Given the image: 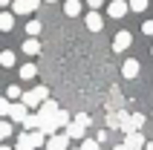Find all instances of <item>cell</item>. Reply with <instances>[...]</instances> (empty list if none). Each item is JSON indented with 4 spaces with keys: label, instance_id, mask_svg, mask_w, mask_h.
Returning <instances> with one entry per match:
<instances>
[{
    "label": "cell",
    "instance_id": "obj_34",
    "mask_svg": "<svg viewBox=\"0 0 153 150\" xmlns=\"http://www.w3.org/2000/svg\"><path fill=\"white\" fill-rule=\"evenodd\" d=\"M46 3H58V0H46Z\"/></svg>",
    "mask_w": 153,
    "mask_h": 150
},
{
    "label": "cell",
    "instance_id": "obj_12",
    "mask_svg": "<svg viewBox=\"0 0 153 150\" xmlns=\"http://www.w3.org/2000/svg\"><path fill=\"white\" fill-rule=\"evenodd\" d=\"M12 26H15V15L0 12V32H12Z\"/></svg>",
    "mask_w": 153,
    "mask_h": 150
},
{
    "label": "cell",
    "instance_id": "obj_25",
    "mask_svg": "<svg viewBox=\"0 0 153 150\" xmlns=\"http://www.w3.org/2000/svg\"><path fill=\"white\" fill-rule=\"evenodd\" d=\"M9 110H12L9 98H0V116H9Z\"/></svg>",
    "mask_w": 153,
    "mask_h": 150
},
{
    "label": "cell",
    "instance_id": "obj_13",
    "mask_svg": "<svg viewBox=\"0 0 153 150\" xmlns=\"http://www.w3.org/2000/svg\"><path fill=\"white\" fill-rule=\"evenodd\" d=\"M64 12H67L69 17L81 15V0H67V3H64Z\"/></svg>",
    "mask_w": 153,
    "mask_h": 150
},
{
    "label": "cell",
    "instance_id": "obj_35",
    "mask_svg": "<svg viewBox=\"0 0 153 150\" xmlns=\"http://www.w3.org/2000/svg\"><path fill=\"white\" fill-rule=\"evenodd\" d=\"M150 118H153V113H150Z\"/></svg>",
    "mask_w": 153,
    "mask_h": 150
},
{
    "label": "cell",
    "instance_id": "obj_15",
    "mask_svg": "<svg viewBox=\"0 0 153 150\" xmlns=\"http://www.w3.org/2000/svg\"><path fill=\"white\" fill-rule=\"evenodd\" d=\"M23 52H26V55H38V52H41V43H38V38H29V41L23 43Z\"/></svg>",
    "mask_w": 153,
    "mask_h": 150
},
{
    "label": "cell",
    "instance_id": "obj_5",
    "mask_svg": "<svg viewBox=\"0 0 153 150\" xmlns=\"http://www.w3.org/2000/svg\"><path fill=\"white\" fill-rule=\"evenodd\" d=\"M145 136L139 133V130H133V133H127V139H124V147L127 150H145Z\"/></svg>",
    "mask_w": 153,
    "mask_h": 150
},
{
    "label": "cell",
    "instance_id": "obj_36",
    "mask_svg": "<svg viewBox=\"0 0 153 150\" xmlns=\"http://www.w3.org/2000/svg\"><path fill=\"white\" fill-rule=\"evenodd\" d=\"M78 150H81V147H78Z\"/></svg>",
    "mask_w": 153,
    "mask_h": 150
},
{
    "label": "cell",
    "instance_id": "obj_17",
    "mask_svg": "<svg viewBox=\"0 0 153 150\" xmlns=\"http://www.w3.org/2000/svg\"><path fill=\"white\" fill-rule=\"evenodd\" d=\"M0 64H3V67H15V52H0Z\"/></svg>",
    "mask_w": 153,
    "mask_h": 150
},
{
    "label": "cell",
    "instance_id": "obj_1",
    "mask_svg": "<svg viewBox=\"0 0 153 150\" xmlns=\"http://www.w3.org/2000/svg\"><path fill=\"white\" fill-rule=\"evenodd\" d=\"M49 98V90H46V87H35V90H29V92H23V104L26 107H41L43 101Z\"/></svg>",
    "mask_w": 153,
    "mask_h": 150
},
{
    "label": "cell",
    "instance_id": "obj_9",
    "mask_svg": "<svg viewBox=\"0 0 153 150\" xmlns=\"http://www.w3.org/2000/svg\"><path fill=\"white\" fill-rule=\"evenodd\" d=\"M121 75H124V78H136V75H139V61L127 58L124 64H121Z\"/></svg>",
    "mask_w": 153,
    "mask_h": 150
},
{
    "label": "cell",
    "instance_id": "obj_26",
    "mask_svg": "<svg viewBox=\"0 0 153 150\" xmlns=\"http://www.w3.org/2000/svg\"><path fill=\"white\" fill-rule=\"evenodd\" d=\"M142 32H145V35H153V20H147V23H142Z\"/></svg>",
    "mask_w": 153,
    "mask_h": 150
},
{
    "label": "cell",
    "instance_id": "obj_23",
    "mask_svg": "<svg viewBox=\"0 0 153 150\" xmlns=\"http://www.w3.org/2000/svg\"><path fill=\"white\" fill-rule=\"evenodd\" d=\"M130 9H133V12H145V9H147V0H130Z\"/></svg>",
    "mask_w": 153,
    "mask_h": 150
},
{
    "label": "cell",
    "instance_id": "obj_31",
    "mask_svg": "<svg viewBox=\"0 0 153 150\" xmlns=\"http://www.w3.org/2000/svg\"><path fill=\"white\" fill-rule=\"evenodd\" d=\"M145 150H153V142H147V144H145Z\"/></svg>",
    "mask_w": 153,
    "mask_h": 150
},
{
    "label": "cell",
    "instance_id": "obj_18",
    "mask_svg": "<svg viewBox=\"0 0 153 150\" xmlns=\"http://www.w3.org/2000/svg\"><path fill=\"white\" fill-rule=\"evenodd\" d=\"M26 32H29V38H38V32H41V20H29V23H26Z\"/></svg>",
    "mask_w": 153,
    "mask_h": 150
},
{
    "label": "cell",
    "instance_id": "obj_3",
    "mask_svg": "<svg viewBox=\"0 0 153 150\" xmlns=\"http://www.w3.org/2000/svg\"><path fill=\"white\" fill-rule=\"evenodd\" d=\"M38 6H41V0H15V3H12V12H15V15H29V12H35Z\"/></svg>",
    "mask_w": 153,
    "mask_h": 150
},
{
    "label": "cell",
    "instance_id": "obj_11",
    "mask_svg": "<svg viewBox=\"0 0 153 150\" xmlns=\"http://www.w3.org/2000/svg\"><path fill=\"white\" fill-rule=\"evenodd\" d=\"M84 130H87V127L81 124V121H72V124L67 127V136H69V139H84Z\"/></svg>",
    "mask_w": 153,
    "mask_h": 150
},
{
    "label": "cell",
    "instance_id": "obj_32",
    "mask_svg": "<svg viewBox=\"0 0 153 150\" xmlns=\"http://www.w3.org/2000/svg\"><path fill=\"white\" fill-rule=\"evenodd\" d=\"M116 150H127V147H124V144H119V147H116Z\"/></svg>",
    "mask_w": 153,
    "mask_h": 150
},
{
    "label": "cell",
    "instance_id": "obj_27",
    "mask_svg": "<svg viewBox=\"0 0 153 150\" xmlns=\"http://www.w3.org/2000/svg\"><path fill=\"white\" fill-rule=\"evenodd\" d=\"M75 121H81L84 127H90V116H84V113H81V116H75Z\"/></svg>",
    "mask_w": 153,
    "mask_h": 150
},
{
    "label": "cell",
    "instance_id": "obj_16",
    "mask_svg": "<svg viewBox=\"0 0 153 150\" xmlns=\"http://www.w3.org/2000/svg\"><path fill=\"white\" fill-rule=\"evenodd\" d=\"M72 121H69V113H64V110H58V116H55V127H69Z\"/></svg>",
    "mask_w": 153,
    "mask_h": 150
},
{
    "label": "cell",
    "instance_id": "obj_7",
    "mask_svg": "<svg viewBox=\"0 0 153 150\" xmlns=\"http://www.w3.org/2000/svg\"><path fill=\"white\" fill-rule=\"evenodd\" d=\"M127 9H130V3H124V0H113L110 6H107V15H110V17H124Z\"/></svg>",
    "mask_w": 153,
    "mask_h": 150
},
{
    "label": "cell",
    "instance_id": "obj_8",
    "mask_svg": "<svg viewBox=\"0 0 153 150\" xmlns=\"http://www.w3.org/2000/svg\"><path fill=\"white\" fill-rule=\"evenodd\" d=\"M130 43H133V35H130V32H119V35H116V41H113V49H116V52H124Z\"/></svg>",
    "mask_w": 153,
    "mask_h": 150
},
{
    "label": "cell",
    "instance_id": "obj_20",
    "mask_svg": "<svg viewBox=\"0 0 153 150\" xmlns=\"http://www.w3.org/2000/svg\"><path fill=\"white\" fill-rule=\"evenodd\" d=\"M6 98H9V101H17V98H23V92H20V87H15V84H12V87L6 90Z\"/></svg>",
    "mask_w": 153,
    "mask_h": 150
},
{
    "label": "cell",
    "instance_id": "obj_28",
    "mask_svg": "<svg viewBox=\"0 0 153 150\" xmlns=\"http://www.w3.org/2000/svg\"><path fill=\"white\" fill-rule=\"evenodd\" d=\"M87 3H90V6H93V9H98V6H101V3H104V0H87Z\"/></svg>",
    "mask_w": 153,
    "mask_h": 150
},
{
    "label": "cell",
    "instance_id": "obj_22",
    "mask_svg": "<svg viewBox=\"0 0 153 150\" xmlns=\"http://www.w3.org/2000/svg\"><path fill=\"white\" fill-rule=\"evenodd\" d=\"M9 136H12V124H9V121H0V142L9 139Z\"/></svg>",
    "mask_w": 153,
    "mask_h": 150
},
{
    "label": "cell",
    "instance_id": "obj_2",
    "mask_svg": "<svg viewBox=\"0 0 153 150\" xmlns=\"http://www.w3.org/2000/svg\"><path fill=\"white\" fill-rule=\"evenodd\" d=\"M17 142H23V144H29L32 150H38L41 144L49 142V139H46V133H43V130H32V133H20V136H17Z\"/></svg>",
    "mask_w": 153,
    "mask_h": 150
},
{
    "label": "cell",
    "instance_id": "obj_21",
    "mask_svg": "<svg viewBox=\"0 0 153 150\" xmlns=\"http://www.w3.org/2000/svg\"><path fill=\"white\" fill-rule=\"evenodd\" d=\"M35 72H38L35 64H23V67H20V78H35Z\"/></svg>",
    "mask_w": 153,
    "mask_h": 150
},
{
    "label": "cell",
    "instance_id": "obj_30",
    "mask_svg": "<svg viewBox=\"0 0 153 150\" xmlns=\"http://www.w3.org/2000/svg\"><path fill=\"white\" fill-rule=\"evenodd\" d=\"M9 3H15V0H0V6H9Z\"/></svg>",
    "mask_w": 153,
    "mask_h": 150
},
{
    "label": "cell",
    "instance_id": "obj_14",
    "mask_svg": "<svg viewBox=\"0 0 153 150\" xmlns=\"http://www.w3.org/2000/svg\"><path fill=\"white\" fill-rule=\"evenodd\" d=\"M23 127L29 130V133H32V130H38V127H41V118H38V113H29V116H26V121H23Z\"/></svg>",
    "mask_w": 153,
    "mask_h": 150
},
{
    "label": "cell",
    "instance_id": "obj_10",
    "mask_svg": "<svg viewBox=\"0 0 153 150\" xmlns=\"http://www.w3.org/2000/svg\"><path fill=\"white\" fill-rule=\"evenodd\" d=\"M101 26H104V20H101L98 12H90V15H87V29H90V32H101Z\"/></svg>",
    "mask_w": 153,
    "mask_h": 150
},
{
    "label": "cell",
    "instance_id": "obj_6",
    "mask_svg": "<svg viewBox=\"0 0 153 150\" xmlns=\"http://www.w3.org/2000/svg\"><path fill=\"white\" fill-rule=\"evenodd\" d=\"M9 116H12V121H20V124H23V121H26V116H29V107H26L23 101H17V104H12Z\"/></svg>",
    "mask_w": 153,
    "mask_h": 150
},
{
    "label": "cell",
    "instance_id": "obj_19",
    "mask_svg": "<svg viewBox=\"0 0 153 150\" xmlns=\"http://www.w3.org/2000/svg\"><path fill=\"white\" fill-rule=\"evenodd\" d=\"M142 124H145V116H139V113H133V116H130V133H133V130H139Z\"/></svg>",
    "mask_w": 153,
    "mask_h": 150
},
{
    "label": "cell",
    "instance_id": "obj_33",
    "mask_svg": "<svg viewBox=\"0 0 153 150\" xmlns=\"http://www.w3.org/2000/svg\"><path fill=\"white\" fill-rule=\"evenodd\" d=\"M0 150H12V147H3V144H0Z\"/></svg>",
    "mask_w": 153,
    "mask_h": 150
},
{
    "label": "cell",
    "instance_id": "obj_4",
    "mask_svg": "<svg viewBox=\"0 0 153 150\" xmlns=\"http://www.w3.org/2000/svg\"><path fill=\"white\" fill-rule=\"evenodd\" d=\"M46 150H69V136H67V133H55V136H49Z\"/></svg>",
    "mask_w": 153,
    "mask_h": 150
},
{
    "label": "cell",
    "instance_id": "obj_29",
    "mask_svg": "<svg viewBox=\"0 0 153 150\" xmlns=\"http://www.w3.org/2000/svg\"><path fill=\"white\" fill-rule=\"evenodd\" d=\"M15 150H32V147H29V144H23V142H17V147Z\"/></svg>",
    "mask_w": 153,
    "mask_h": 150
},
{
    "label": "cell",
    "instance_id": "obj_24",
    "mask_svg": "<svg viewBox=\"0 0 153 150\" xmlns=\"http://www.w3.org/2000/svg\"><path fill=\"white\" fill-rule=\"evenodd\" d=\"M81 150H98V142L95 139H84L81 142Z\"/></svg>",
    "mask_w": 153,
    "mask_h": 150
}]
</instances>
